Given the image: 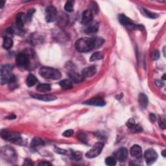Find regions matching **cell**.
<instances>
[{"label": "cell", "instance_id": "8992f818", "mask_svg": "<svg viewBox=\"0 0 166 166\" xmlns=\"http://www.w3.org/2000/svg\"><path fill=\"white\" fill-rule=\"evenodd\" d=\"M103 147H104V144L103 143H101V142L96 143L94 145V147H93L90 151L86 154V156L88 158H93L97 157L100 155Z\"/></svg>", "mask_w": 166, "mask_h": 166}, {"label": "cell", "instance_id": "74e56055", "mask_svg": "<svg viewBox=\"0 0 166 166\" xmlns=\"http://www.w3.org/2000/svg\"><path fill=\"white\" fill-rule=\"evenodd\" d=\"M56 152H58L59 154H61V155H65L66 151H65V150H63V149H59L57 148L56 149V151H55Z\"/></svg>", "mask_w": 166, "mask_h": 166}, {"label": "cell", "instance_id": "277c9868", "mask_svg": "<svg viewBox=\"0 0 166 166\" xmlns=\"http://www.w3.org/2000/svg\"><path fill=\"white\" fill-rule=\"evenodd\" d=\"M1 136L3 139L11 141L12 142L20 144L21 143L22 138L18 133L15 132H10L7 130L3 129L1 131Z\"/></svg>", "mask_w": 166, "mask_h": 166}, {"label": "cell", "instance_id": "cb8c5ba5", "mask_svg": "<svg viewBox=\"0 0 166 166\" xmlns=\"http://www.w3.org/2000/svg\"><path fill=\"white\" fill-rule=\"evenodd\" d=\"M13 46V41L9 36H5L3 40V47L5 50H10Z\"/></svg>", "mask_w": 166, "mask_h": 166}, {"label": "cell", "instance_id": "7bdbcfd3", "mask_svg": "<svg viewBox=\"0 0 166 166\" xmlns=\"http://www.w3.org/2000/svg\"><path fill=\"white\" fill-rule=\"evenodd\" d=\"M165 152H166L165 150H164L163 152H162V155H163V156H164V157L166 156V155H165Z\"/></svg>", "mask_w": 166, "mask_h": 166}, {"label": "cell", "instance_id": "5bb4252c", "mask_svg": "<svg viewBox=\"0 0 166 166\" xmlns=\"http://www.w3.org/2000/svg\"><path fill=\"white\" fill-rule=\"evenodd\" d=\"M68 75L70 77L71 81L75 83L82 82L84 78L82 74H79L75 72L74 71H71L70 72H69Z\"/></svg>", "mask_w": 166, "mask_h": 166}, {"label": "cell", "instance_id": "e0dca14e", "mask_svg": "<svg viewBox=\"0 0 166 166\" xmlns=\"http://www.w3.org/2000/svg\"><path fill=\"white\" fill-rule=\"evenodd\" d=\"M26 21V15L23 13L18 14L16 17V24L19 29H22L24 27V23Z\"/></svg>", "mask_w": 166, "mask_h": 166}, {"label": "cell", "instance_id": "d4e9b609", "mask_svg": "<svg viewBox=\"0 0 166 166\" xmlns=\"http://www.w3.org/2000/svg\"><path fill=\"white\" fill-rule=\"evenodd\" d=\"M37 82H38V79H36V77L34 75L29 74L27 76L26 79V84L29 87L33 86Z\"/></svg>", "mask_w": 166, "mask_h": 166}, {"label": "cell", "instance_id": "5b68a950", "mask_svg": "<svg viewBox=\"0 0 166 166\" xmlns=\"http://www.w3.org/2000/svg\"><path fill=\"white\" fill-rule=\"evenodd\" d=\"M14 77L13 75V67L10 65H3L1 68V83L2 84H6L10 82V80Z\"/></svg>", "mask_w": 166, "mask_h": 166}, {"label": "cell", "instance_id": "d6986e66", "mask_svg": "<svg viewBox=\"0 0 166 166\" xmlns=\"http://www.w3.org/2000/svg\"><path fill=\"white\" fill-rule=\"evenodd\" d=\"M142 149L141 147L137 145H134L131 149V155L135 158H140L141 156Z\"/></svg>", "mask_w": 166, "mask_h": 166}, {"label": "cell", "instance_id": "60d3db41", "mask_svg": "<svg viewBox=\"0 0 166 166\" xmlns=\"http://www.w3.org/2000/svg\"><path fill=\"white\" fill-rule=\"evenodd\" d=\"M16 117H17V116H14V114H11L9 117H7V118H9L10 119H14L16 118Z\"/></svg>", "mask_w": 166, "mask_h": 166}, {"label": "cell", "instance_id": "7402d4cb", "mask_svg": "<svg viewBox=\"0 0 166 166\" xmlns=\"http://www.w3.org/2000/svg\"><path fill=\"white\" fill-rule=\"evenodd\" d=\"M44 141L43 140L39 138V137H35L31 141V147L33 149H37L40 147H42L44 145Z\"/></svg>", "mask_w": 166, "mask_h": 166}, {"label": "cell", "instance_id": "4dcf8cb0", "mask_svg": "<svg viewBox=\"0 0 166 166\" xmlns=\"http://www.w3.org/2000/svg\"><path fill=\"white\" fill-rule=\"evenodd\" d=\"M35 9H29V11H28L27 14L26 16V20H27V21H29V22L31 21L32 16H33V14L35 13Z\"/></svg>", "mask_w": 166, "mask_h": 166}, {"label": "cell", "instance_id": "6da1fadb", "mask_svg": "<svg viewBox=\"0 0 166 166\" xmlns=\"http://www.w3.org/2000/svg\"><path fill=\"white\" fill-rule=\"evenodd\" d=\"M103 42V40L98 38H82L77 40L75 48L80 53H87L100 46Z\"/></svg>", "mask_w": 166, "mask_h": 166}, {"label": "cell", "instance_id": "7a4b0ae2", "mask_svg": "<svg viewBox=\"0 0 166 166\" xmlns=\"http://www.w3.org/2000/svg\"><path fill=\"white\" fill-rule=\"evenodd\" d=\"M39 74L47 79L57 80L61 77V73L58 70L50 67H42L40 69Z\"/></svg>", "mask_w": 166, "mask_h": 166}, {"label": "cell", "instance_id": "8fae6325", "mask_svg": "<svg viewBox=\"0 0 166 166\" xmlns=\"http://www.w3.org/2000/svg\"><path fill=\"white\" fill-rule=\"evenodd\" d=\"M84 104L90 105V106H95V107H103L106 104V102L104 100L99 98V97H95V98H93L90 100L85 101L83 103Z\"/></svg>", "mask_w": 166, "mask_h": 166}, {"label": "cell", "instance_id": "603a6c76", "mask_svg": "<svg viewBox=\"0 0 166 166\" xmlns=\"http://www.w3.org/2000/svg\"><path fill=\"white\" fill-rule=\"evenodd\" d=\"M60 87L64 90H69L73 87V82L70 79H64L59 83Z\"/></svg>", "mask_w": 166, "mask_h": 166}, {"label": "cell", "instance_id": "4fadbf2b", "mask_svg": "<svg viewBox=\"0 0 166 166\" xmlns=\"http://www.w3.org/2000/svg\"><path fill=\"white\" fill-rule=\"evenodd\" d=\"M31 95L35 99L44 101H53L56 99V98L53 95H38L36 94H32Z\"/></svg>", "mask_w": 166, "mask_h": 166}, {"label": "cell", "instance_id": "f546056e", "mask_svg": "<svg viewBox=\"0 0 166 166\" xmlns=\"http://www.w3.org/2000/svg\"><path fill=\"white\" fill-rule=\"evenodd\" d=\"M143 9L145 14V16H147V17H148L149 18H155L157 17V14H156L155 13H151V12L149 11L147 9Z\"/></svg>", "mask_w": 166, "mask_h": 166}, {"label": "cell", "instance_id": "52a82bcc", "mask_svg": "<svg viewBox=\"0 0 166 166\" xmlns=\"http://www.w3.org/2000/svg\"><path fill=\"white\" fill-rule=\"evenodd\" d=\"M16 62L20 68H26L29 66V57L26 53H20L16 57Z\"/></svg>", "mask_w": 166, "mask_h": 166}, {"label": "cell", "instance_id": "b9f144b4", "mask_svg": "<svg viewBox=\"0 0 166 166\" xmlns=\"http://www.w3.org/2000/svg\"><path fill=\"white\" fill-rule=\"evenodd\" d=\"M5 1H1V2H0V7H1V9H2V8L3 7L4 5H5Z\"/></svg>", "mask_w": 166, "mask_h": 166}, {"label": "cell", "instance_id": "d590c367", "mask_svg": "<svg viewBox=\"0 0 166 166\" xmlns=\"http://www.w3.org/2000/svg\"><path fill=\"white\" fill-rule=\"evenodd\" d=\"M78 137L80 140H81L84 143H86V136H85L84 134H80L78 135Z\"/></svg>", "mask_w": 166, "mask_h": 166}, {"label": "cell", "instance_id": "f35d334b", "mask_svg": "<svg viewBox=\"0 0 166 166\" xmlns=\"http://www.w3.org/2000/svg\"><path fill=\"white\" fill-rule=\"evenodd\" d=\"M38 165H51V164H50V162H47V161H42V162H40Z\"/></svg>", "mask_w": 166, "mask_h": 166}, {"label": "cell", "instance_id": "2e32d148", "mask_svg": "<svg viewBox=\"0 0 166 166\" xmlns=\"http://www.w3.org/2000/svg\"><path fill=\"white\" fill-rule=\"evenodd\" d=\"M97 69L94 66H91L89 67L85 68L82 71V75L84 77H90L96 74Z\"/></svg>", "mask_w": 166, "mask_h": 166}, {"label": "cell", "instance_id": "1f68e13d", "mask_svg": "<svg viewBox=\"0 0 166 166\" xmlns=\"http://www.w3.org/2000/svg\"><path fill=\"white\" fill-rule=\"evenodd\" d=\"M71 156L75 160H80V158H81V153L80 152H72L71 153Z\"/></svg>", "mask_w": 166, "mask_h": 166}, {"label": "cell", "instance_id": "3957f363", "mask_svg": "<svg viewBox=\"0 0 166 166\" xmlns=\"http://www.w3.org/2000/svg\"><path fill=\"white\" fill-rule=\"evenodd\" d=\"M1 156L7 162L13 163L17 161V155L14 149L10 146H5L2 148Z\"/></svg>", "mask_w": 166, "mask_h": 166}, {"label": "cell", "instance_id": "44dd1931", "mask_svg": "<svg viewBox=\"0 0 166 166\" xmlns=\"http://www.w3.org/2000/svg\"><path fill=\"white\" fill-rule=\"evenodd\" d=\"M138 102L140 106L142 108H145L147 107L148 105V98L146 95H145L143 93H141L138 95Z\"/></svg>", "mask_w": 166, "mask_h": 166}, {"label": "cell", "instance_id": "4316f807", "mask_svg": "<svg viewBox=\"0 0 166 166\" xmlns=\"http://www.w3.org/2000/svg\"><path fill=\"white\" fill-rule=\"evenodd\" d=\"M64 9L68 13H71L74 11V2L69 1L67 2L64 5Z\"/></svg>", "mask_w": 166, "mask_h": 166}, {"label": "cell", "instance_id": "d6a6232c", "mask_svg": "<svg viewBox=\"0 0 166 166\" xmlns=\"http://www.w3.org/2000/svg\"><path fill=\"white\" fill-rule=\"evenodd\" d=\"M73 134H74V131L71 129H69L62 134V136L64 137H70L73 135Z\"/></svg>", "mask_w": 166, "mask_h": 166}, {"label": "cell", "instance_id": "836d02e7", "mask_svg": "<svg viewBox=\"0 0 166 166\" xmlns=\"http://www.w3.org/2000/svg\"><path fill=\"white\" fill-rule=\"evenodd\" d=\"M159 125L160 127L162 129H165V119H162L161 117L159 119Z\"/></svg>", "mask_w": 166, "mask_h": 166}, {"label": "cell", "instance_id": "9a60e30c", "mask_svg": "<svg viewBox=\"0 0 166 166\" xmlns=\"http://www.w3.org/2000/svg\"><path fill=\"white\" fill-rule=\"evenodd\" d=\"M99 29V23L96 22H90L88 23V26L86 27L85 29V33L86 34H94L97 33V31H98Z\"/></svg>", "mask_w": 166, "mask_h": 166}, {"label": "cell", "instance_id": "e575fe53", "mask_svg": "<svg viewBox=\"0 0 166 166\" xmlns=\"http://www.w3.org/2000/svg\"><path fill=\"white\" fill-rule=\"evenodd\" d=\"M159 57H160L159 51L158 50L155 51V52H154V53H153V55H152V59L154 60H157L158 59H159Z\"/></svg>", "mask_w": 166, "mask_h": 166}, {"label": "cell", "instance_id": "ffe728a7", "mask_svg": "<svg viewBox=\"0 0 166 166\" xmlns=\"http://www.w3.org/2000/svg\"><path fill=\"white\" fill-rule=\"evenodd\" d=\"M127 127L133 132H140L141 131V128L136 123V121L133 119H130L127 123Z\"/></svg>", "mask_w": 166, "mask_h": 166}, {"label": "cell", "instance_id": "f1b7e54d", "mask_svg": "<svg viewBox=\"0 0 166 166\" xmlns=\"http://www.w3.org/2000/svg\"><path fill=\"white\" fill-rule=\"evenodd\" d=\"M102 59H103L102 55H101L100 53L98 52V53H94L91 56L90 60V61H95V60H101Z\"/></svg>", "mask_w": 166, "mask_h": 166}, {"label": "cell", "instance_id": "ab89813d", "mask_svg": "<svg viewBox=\"0 0 166 166\" xmlns=\"http://www.w3.org/2000/svg\"><path fill=\"white\" fill-rule=\"evenodd\" d=\"M33 164H32L31 162V160H29V159H26L25 160V163H24V165H32Z\"/></svg>", "mask_w": 166, "mask_h": 166}, {"label": "cell", "instance_id": "9c48e42d", "mask_svg": "<svg viewBox=\"0 0 166 166\" xmlns=\"http://www.w3.org/2000/svg\"><path fill=\"white\" fill-rule=\"evenodd\" d=\"M145 160L148 165L152 164L158 158V154L152 149H147L144 155Z\"/></svg>", "mask_w": 166, "mask_h": 166}, {"label": "cell", "instance_id": "30bf717a", "mask_svg": "<svg viewBox=\"0 0 166 166\" xmlns=\"http://www.w3.org/2000/svg\"><path fill=\"white\" fill-rule=\"evenodd\" d=\"M128 151L126 148L121 147L114 152V158L121 162H123L127 158Z\"/></svg>", "mask_w": 166, "mask_h": 166}, {"label": "cell", "instance_id": "ac0fdd59", "mask_svg": "<svg viewBox=\"0 0 166 166\" xmlns=\"http://www.w3.org/2000/svg\"><path fill=\"white\" fill-rule=\"evenodd\" d=\"M118 20H119V22L123 26H129V27L135 26L134 24L133 23L132 20L128 18L127 16H125V14H119L118 17Z\"/></svg>", "mask_w": 166, "mask_h": 166}, {"label": "cell", "instance_id": "7c38bea8", "mask_svg": "<svg viewBox=\"0 0 166 166\" xmlns=\"http://www.w3.org/2000/svg\"><path fill=\"white\" fill-rule=\"evenodd\" d=\"M93 19V13L90 10H85L82 14L81 23L83 25H87L90 23Z\"/></svg>", "mask_w": 166, "mask_h": 166}, {"label": "cell", "instance_id": "ee69618b", "mask_svg": "<svg viewBox=\"0 0 166 166\" xmlns=\"http://www.w3.org/2000/svg\"><path fill=\"white\" fill-rule=\"evenodd\" d=\"M162 78H163V79H164V80H165V74H164V75H163Z\"/></svg>", "mask_w": 166, "mask_h": 166}, {"label": "cell", "instance_id": "ba28073f", "mask_svg": "<svg viewBox=\"0 0 166 166\" xmlns=\"http://www.w3.org/2000/svg\"><path fill=\"white\" fill-rule=\"evenodd\" d=\"M57 17V12L53 6H48L46 9V20L48 23L54 22Z\"/></svg>", "mask_w": 166, "mask_h": 166}, {"label": "cell", "instance_id": "484cf974", "mask_svg": "<svg viewBox=\"0 0 166 166\" xmlns=\"http://www.w3.org/2000/svg\"><path fill=\"white\" fill-rule=\"evenodd\" d=\"M36 90L40 92H47L51 90V86L48 84H40L36 87Z\"/></svg>", "mask_w": 166, "mask_h": 166}, {"label": "cell", "instance_id": "83f0119b", "mask_svg": "<svg viewBox=\"0 0 166 166\" xmlns=\"http://www.w3.org/2000/svg\"><path fill=\"white\" fill-rule=\"evenodd\" d=\"M105 163L107 165L113 166L116 164V159L114 157L112 156H108L106 159H105Z\"/></svg>", "mask_w": 166, "mask_h": 166}, {"label": "cell", "instance_id": "8d00e7d4", "mask_svg": "<svg viewBox=\"0 0 166 166\" xmlns=\"http://www.w3.org/2000/svg\"><path fill=\"white\" fill-rule=\"evenodd\" d=\"M149 119H150V121H152V122H155V121H156V116L152 114V113H151V114H149Z\"/></svg>", "mask_w": 166, "mask_h": 166}]
</instances>
